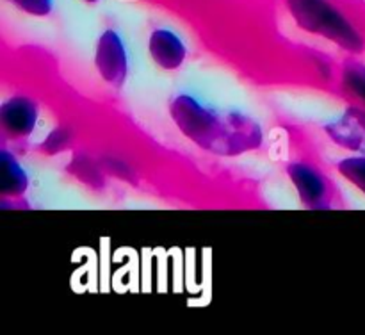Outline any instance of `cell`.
<instances>
[{"label":"cell","mask_w":365,"mask_h":335,"mask_svg":"<svg viewBox=\"0 0 365 335\" xmlns=\"http://www.w3.org/2000/svg\"><path fill=\"white\" fill-rule=\"evenodd\" d=\"M71 145V132L68 128L57 127L50 132L45 138V141L41 143V152L46 153V155H56V153L64 152L68 146Z\"/></svg>","instance_id":"obj_12"},{"label":"cell","mask_w":365,"mask_h":335,"mask_svg":"<svg viewBox=\"0 0 365 335\" xmlns=\"http://www.w3.org/2000/svg\"><path fill=\"white\" fill-rule=\"evenodd\" d=\"M341 84L359 105L365 107V63L355 57L346 59L341 68Z\"/></svg>","instance_id":"obj_9"},{"label":"cell","mask_w":365,"mask_h":335,"mask_svg":"<svg viewBox=\"0 0 365 335\" xmlns=\"http://www.w3.org/2000/svg\"><path fill=\"white\" fill-rule=\"evenodd\" d=\"M9 2L32 16H46L53 7V0H9Z\"/></svg>","instance_id":"obj_13"},{"label":"cell","mask_w":365,"mask_h":335,"mask_svg":"<svg viewBox=\"0 0 365 335\" xmlns=\"http://www.w3.org/2000/svg\"><path fill=\"white\" fill-rule=\"evenodd\" d=\"M39 107L29 96H11L0 107V125L4 134L9 138H29L38 125Z\"/></svg>","instance_id":"obj_5"},{"label":"cell","mask_w":365,"mask_h":335,"mask_svg":"<svg viewBox=\"0 0 365 335\" xmlns=\"http://www.w3.org/2000/svg\"><path fill=\"white\" fill-rule=\"evenodd\" d=\"M68 173L73 175L78 182L91 189H102L106 185V177L102 173V166L89 159L84 153H75L68 163Z\"/></svg>","instance_id":"obj_10"},{"label":"cell","mask_w":365,"mask_h":335,"mask_svg":"<svg viewBox=\"0 0 365 335\" xmlns=\"http://www.w3.org/2000/svg\"><path fill=\"white\" fill-rule=\"evenodd\" d=\"M95 64L98 73L107 84L120 88L128 75V56L121 36L114 29L102 32L96 43Z\"/></svg>","instance_id":"obj_3"},{"label":"cell","mask_w":365,"mask_h":335,"mask_svg":"<svg viewBox=\"0 0 365 335\" xmlns=\"http://www.w3.org/2000/svg\"><path fill=\"white\" fill-rule=\"evenodd\" d=\"M324 132L341 148L365 155V107L349 105L337 121L324 125Z\"/></svg>","instance_id":"obj_6"},{"label":"cell","mask_w":365,"mask_h":335,"mask_svg":"<svg viewBox=\"0 0 365 335\" xmlns=\"http://www.w3.org/2000/svg\"><path fill=\"white\" fill-rule=\"evenodd\" d=\"M88 2H96V0H88Z\"/></svg>","instance_id":"obj_14"},{"label":"cell","mask_w":365,"mask_h":335,"mask_svg":"<svg viewBox=\"0 0 365 335\" xmlns=\"http://www.w3.org/2000/svg\"><path fill=\"white\" fill-rule=\"evenodd\" d=\"M170 113L178 130L205 152L235 157L262 146L260 125L239 110L216 109L182 93L173 98Z\"/></svg>","instance_id":"obj_1"},{"label":"cell","mask_w":365,"mask_h":335,"mask_svg":"<svg viewBox=\"0 0 365 335\" xmlns=\"http://www.w3.org/2000/svg\"><path fill=\"white\" fill-rule=\"evenodd\" d=\"M0 192L7 196H21L29 187V177L16 157L7 148L0 153Z\"/></svg>","instance_id":"obj_8"},{"label":"cell","mask_w":365,"mask_h":335,"mask_svg":"<svg viewBox=\"0 0 365 335\" xmlns=\"http://www.w3.org/2000/svg\"><path fill=\"white\" fill-rule=\"evenodd\" d=\"M287 175L298 191L299 200L309 209H330L331 187L328 178L317 168L307 163H291Z\"/></svg>","instance_id":"obj_4"},{"label":"cell","mask_w":365,"mask_h":335,"mask_svg":"<svg viewBox=\"0 0 365 335\" xmlns=\"http://www.w3.org/2000/svg\"><path fill=\"white\" fill-rule=\"evenodd\" d=\"M337 170L342 177L348 182H351L356 189L365 195V155L346 157V159L339 160Z\"/></svg>","instance_id":"obj_11"},{"label":"cell","mask_w":365,"mask_h":335,"mask_svg":"<svg viewBox=\"0 0 365 335\" xmlns=\"http://www.w3.org/2000/svg\"><path fill=\"white\" fill-rule=\"evenodd\" d=\"M148 50L153 63L168 71L178 70L187 57L184 41L170 29H155L150 34Z\"/></svg>","instance_id":"obj_7"},{"label":"cell","mask_w":365,"mask_h":335,"mask_svg":"<svg viewBox=\"0 0 365 335\" xmlns=\"http://www.w3.org/2000/svg\"><path fill=\"white\" fill-rule=\"evenodd\" d=\"M292 20L309 34L321 36L351 53H362V32L330 0H285Z\"/></svg>","instance_id":"obj_2"}]
</instances>
